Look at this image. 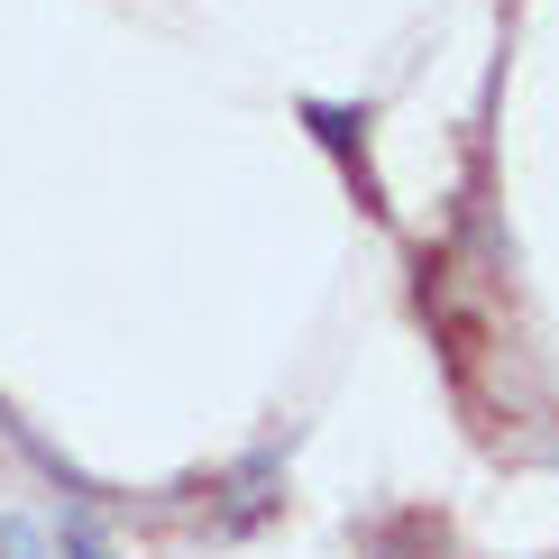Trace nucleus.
Listing matches in <instances>:
<instances>
[{"instance_id": "1", "label": "nucleus", "mask_w": 559, "mask_h": 559, "mask_svg": "<svg viewBox=\"0 0 559 559\" xmlns=\"http://www.w3.org/2000/svg\"><path fill=\"white\" fill-rule=\"evenodd\" d=\"M74 559H102V550H74Z\"/></svg>"}]
</instances>
